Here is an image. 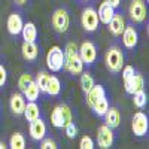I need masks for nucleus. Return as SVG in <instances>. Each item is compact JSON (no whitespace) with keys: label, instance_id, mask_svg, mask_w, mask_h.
Segmentation results:
<instances>
[{"label":"nucleus","instance_id":"f257e3e1","mask_svg":"<svg viewBox=\"0 0 149 149\" xmlns=\"http://www.w3.org/2000/svg\"><path fill=\"white\" fill-rule=\"evenodd\" d=\"M72 74H81L84 72V63L78 54V48L74 43H67L64 49V66Z\"/></svg>","mask_w":149,"mask_h":149},{"label":"nucleus","instance_id":"f03ea898","mask_svg":"<svg viewBox=\"0 0 149 149\" xmlns=\"http://www.w3.org/2000/svg\"><path fill=\"white\" fill-rule=\"evenodd\" d=\"M104 61H106V67L112 73H118L122 70V66H124V54L118 46H112L106 52Z\"/></svg>","mask_w":149,"mask_h":149},{"label":"nucleus","instance_id":"7ed1b4c3","mask_svg":"<svg viewBox=\"0 0 149 149\" xmlns=\"http://www.w3.org/2000/svg\"><path fill=\"white\" fill-rule=\"evenodd\" d=\"M51 122L57 128H64L66 124L72 122V110L67 104H60L54 107L51 113Z\"/></svg>","mask_w":149,"mask_h":149},{"label":"nucleus","instance_id":"20e7f679","mask_svg":"<svg viewBox=\"0 0 149 149\" xmlns=\"http://www.w3.org/2000/svg\"><path fill=\"white\" fill-rule=\"evenodd\" d=\"M46 66L51 72H60L64 66V51L60 46H52L46 54Z\"/></svg>","mask_w":149,"mask_h":149},{"label":"nucleus","instance_id":"39448f33","mask_svg":"<svg viewBox=\"0 0 149 149\" xmlns=\"http://www.w3.org/2000/svg\"><path fill=\"white\" fill-rule=\"evenodd\" d=\"M51 22H52V27L57 33H66L69 30V26H70V17L67 14V10L66 9H57L52 14Z\"/></svg>","mask_w":149,"mask_h":149},{"label":"nucleus","instance_id":"423d86ee","mask_svg":"<svg viewBox=\"0 0 149 149\" xmlns=\"http://www.w3.org/2000/svg\"><path fill=\"white\" fill-rule=\"evenodd\" d=\"M81 22H82V27L86 31H95L98 27V15H97V10L93 8H86L84 9L82 15H81Z\"/></svg>","mask_w":149,"mask_h":149},{"label":"nucleus","instance_id":"0eeeda50","mask_svg":"<svg viewBox=\"0 0 149 149\" xmlns=\"http://www.w3.org/2000/svg\"><path fill=\"white\" fill-rule=\"evenodd\" d=\"M78 54H79V57H81V60H82V63L84 64H93L94 61H95V58H97V49H95V45L93 43V42H84L81 46H79V49H78Z\"/></svg>","mask_w":149,"mask_h":149},{"label":"nucleus","instance_id":"6e6552de","mask_svg":"<svg viewBox=\"0 0 149 149\" xmlns=\"http://www.w3.org/2000/svg\"><path fill=\"white\" fill-rule=\"evenodd\" d=\"M130 18L134 22H143L146 19V2L145 0H133L131 5H130Z\"/></svg>","mask_w":149,"mask_h":149},{"label":"nucleus","instance_id":"1a4fd4ad","mask_svg":"<svg viewBox=\"0 0 149 149\" xmlns=\"http://www.w3.org/2000/svg\"><path fill=\"white\" fill-rule=\"evenodd\" d=\"M133 133L136 136H145L148 133V128H149V119L148 116L143 113V112H137L134 116H133Z\"/></svg>","mask_w":149,"mask_h":149},{"label":"nucleus","instance_id":"9d476101","mask_svg":"<svg viewBox=\"0 0 149 149\" xmlns=\"http://www.w3.org/2000/svg\"><path fill=\"white\" fill-rule=\"evenodd\" d=\"M97 143L102 149H107L113 145V133H112V128L107 127L106 124L102 125L97 131Z\"/></svg>","mask_w":149,"mask_h":149},{"label":"nucleus","instance_id":"9b49d317","mask_svg":"<svg viewBox=\"0 0 149 149\" xmlns=\"http://www.w3.org/2000/svg\"><path fill=\"white\" fill-rule=\"evenodd\" d=\"M107 26V29H109V31L113 34L115 37H118V36H121L122 34V31H124V29H125V18L122 17V14H113V17L110 18V21L106 24Z\"/></svg>","mask_w":149,"mask_h":149},{"label":"nucleus","instance_id":"f8f14e48","mask_svg":"<svg viewBox=\"0 0 149 149\" xmlns=\"http://www.w3.org/2000/svg\"><path fill=\"white\" fill-rule=\"evenodd\" d=\"M121 36H122V43L127 49L136 48V45H137V42H139V34H137V31H136V29L133 26H125V29H124Z\"/></svg>","mask_w":149,"mask_h":149},{"label":"nucleus","instance_id":"ddd939ff","mask_svg":"<svg viewBox=\"0 0 149 149\" xmlns=\"http://www.w3.org/2000/svg\"><path fill=\"white\" fill-rule=\"evenodd\" d=\"M29 131H30V136H31L33 140H42L46 134V125L40 118H37V119L30 122V130Z\"/></svg>","mask_w":149,"mask_h":149},{"label":"nucleus","instance_id":"4468645a","mask_svg":"<svg viewBox=\"0 0 149 149\" xmlns=\"http://www.w3.org/2000/svg\"><path fill=\"white\" fill-rule=\"evenodd\" d=\"M124 85H125V91L128 94H134V93H137L140 90H143V86H145V79L142 74H137V73H134L133 76L124 82Z\"/></svg>","mask_w":149,"mask_h":149},{"label":"nucleus","instance_id":"2eb2a0df","mask_svg":"<svg viewBox=\"0 0 149 149\" xmlns=\"http://www.w3.org/2000/svg\"><path fill=\"white\" fill-rule=\"evenodd\" d=\"M6 26H8V31H9L12 36L19 34L21 30H22V26H24L21 15H18V14H12V15H9Z\"/></svg>","mask_w":149,"mask_h":149},{"label":"nucleus","instance_id":"dca6fc26","mask_svg":"<svg viewBox=\"0 0 149 149\" xmlns=\"http://www.w3.org/2000/svg\"><path fill=\"white\" fill-rule=\"evenodd\" d=\"M9 106H10V110L14 115H22L24 112V107H26V100H24V95L17 93L10 97V102H9Z\"/></svg>","mask_w":149,"mask_h":149},{"label":"nucleus","instance_id":"f3484780","mask_svg":"<svg viewBox=\"0 0 149 149\" xmlns=\"http://www.w3.org/2000/svg\"><path fill=\"white\" fill-rule=\"evenodd\" d=\"M113 14H115V8L110 6L106 0L103 3H100V6H98V12H97L98 21H102L103 24H107L110 21V18L113 17Z\"/></svg>","mask_w":149,"mask_h":149},{"label":"nucleus","instance_id":"a211bd4d","mask_svg":"<svg viewBox=\"0 0 149 149\" xmlns=\"http://www.w3.org/2000/svg\"><path fill=\"white\" fill-rule=\"evenodd\" d=\"M102 97H106V93H104V88L102 85H93V88L86 93V104H88L90 107L94 106V103L98 100V98Z\"/></svg>","mask_w":149,"mask_h":149},{"label":"nucleus","instance_id":"6ab92c4d","mask_svg":"<svg viewBox=\"0 0 149 149\" xmlns=\"http://www.w3.org/2000/svg\"><path fill=\"white\" fill-rule=\"evenodd\" d=\"M104 116V122L106 125L110 127V128H116L121 122V115H119V110L116 107H110L107 109V112L103 115Z\"/></svg>","mask_w":149,"mask_h":149},{"label":"nucleus","instance_id":"aec40b11","mask_svg":"<svg viewBox=\"0 0 149 149\" xmlns=\"http://www.w3.org/2000/svg\"><path fill=\"white\" fill-rule=\"evenodd\" d=\"M21 52H22V57L24 60H29V61H33L37 58V54H39V49H37L36 43L34 42H24L22 46H21Z\"/></svg>","mask_w":149,"mask_h":149},{"label":"nucleus","instance_id":"412c9836","mask_svg":"<svg viewBox=\"0 0 149 149\" xmlns=\"http://www.w3.org/2000/svg\"><path fill=\"white\" fill-rule=\"evenodd\" d=\"M22 115L26 116V119L29 122H31V121H34L37 118H40V109H39V106L36 104V102H29L26 104V107H24Z\"/></svg>","mask_w":149,"mask_h":149},{"label":"nucleus","instance_id":"4be33fe9","mask_svg":"<svg viewBox=\"0 0 149 149\" xmlns=\"http://www.w3.org/2000/svg\"><path fill=\"white\" fill-rule=\"evenodd\" d=\"M21 34L24 37V42H34L36 37H37V29L33 22H27L22 26Z\"/></svg>","mask_w":149,"mask_h":149},{"label":"nucleus","instance_id":"5701e85b","mask_svg":"<svg viewBox=\"0 0 149 149\" xmlns=\"http://www.w3.org/2000/svg\"><path fill=\"white\" fill-rule=\"evenodd\" d=\"M22 94H24V98H27L29 102H36L39 98V86L36 85L34 81H31L26 88L22 90Z\"/></svg>","mask_w":149,"mask_h":149},{"label":"nucleus","instance_id":"b1692460","mask_svg":"<svg viewBox=\"0 0 149 149\" xmlns=\"http://www.w3.org/2000/svg\"><path fill=\"white\" fill-rule=\"evenodd\" d=\"M49 78H51V74H49L48 72H40V73L36 76L34 82H36V85H37V86H39V91H43V93H46V88H48V82H49Z\"/></svg>","mask_w":149,"mask_h":149},{"label":"nucleus","instance_id":"393cba45","mask_svg":"<svg viewBox=\"0 0 149 149\" xmlns=\"http://www.w3.org/2000/svg\"><path fill=\"white\" fill-rule=\"evenodd\" d=\"M91 109L95 112V115L103 116V115L106 113V112H107V109H109V103H107V100H106V97L98 98V100L94 103V106H93Z\"/></svg>","mask_w":149,"mask_h":149},{"label":"nucleus","instance_id":"a878e982","mask_svg":"<svg viewBox=\"0 0 149 149\" xmlns=\"http://www.w3.org/2000/svg\"><path fill=\"white\" fill-rule=\"evenodd\" d=\"M61 91V84H60V79L55 78V76H51L49 78V82H48V88H46V93L49 95H58Z\"/></svg>","mask_w":149,"mask_h":149},{"label":"nucleus","instance_id":"bb28decb","mask_svg":"<svg viewBox=\"0 0 149 149\" xmlns=\"http://www.w3.org/2000/svg\"><path fill=\"white\" fill-rule=\"evenodd\" d=\"M9 146H10L12 149H24V148H26V139H24V136L19 134V133H15V134L10 137Z\"/></svg>","mask_w":149,"mask_h":149},{"label":"nucleus","instance_id":"cd10ccee","mask_svg":"<svg viewBox=\"0 0 149 149\" xmlns=\"http://www.w3.org/2000/svg\"><path fill=\"white\" fill-rule=\"evenodd\" d=\"M134 98H133V103H134V106L136 107H139V109H142V107H145L146 106V102H148V97H146V93L143 91V90H140V91H137V93H134V94H131Z\"/></svg>","mask_w":149,"mask_h":149},{"label":"nucleus","instance_id":"c85d7f7f","mask_svg":"<svg viewBox=\"0 0 149 149\" xmlns=\"http://www.w3.org/2000/svg\"><path fill=\"white\" fill-rule=\"evenodd\" d=\"M93 85H94V79L90 73H82V76H81V86H82V91L86 94L91 88H93Z\"/></svg>","mask_w":149,"mask_h":149},{"label":"nucleus","instance_id":"c756f323","mask_svg":"<svg viewBox=\"0 0 149 149\" xmlns=\"http://www.w3.org/2000/svg\"><path fill=\"white\" fill-rule=\"evenodd\" d=\"M31 81H34L33 78H31V74H29V73H22L21 76H19V79H18V86H19V90L22 91L26 86L31 82Z\"/></svg>","mask_w":149,"mask_h":149},{"label":"nucleus","instance_id":"7c9ffc66","mask_svg":"<svg viewBox=\"0 0 149 149\" xmlns=\"http://www.w3.org/2000/svg\"><path fill=\"white\" fill-rule=\"evenodd\" d=\"M64 130H66V134H67L69 139H74V137L78 136V128H76V125H74L73 122L66 124V125H64Z\"/></svg>","mask_w":149,"mask_h":149},{"label":"nucleus","instance_id":"2f4dec72","mask_svg":"<svg viewBox=\"0 0 149 149\" xmlns=\"http://www.w3.org/2000/svg\"><path fill=\"white\" fill-rule=\"evenodd\" d=\"M79 148L81 149H93L94 148V142L90 136H84L81 139V143H79Z\"/></svg>","mask_w":149,"mask_h":149},{"label":"nucleus","instance_id":"473e14b6","mask_svg":"<svg viewBox=\"0 0 149 149\" xmlns=\"http://www.w3.org/2000/svg\"><path fill=\"white\" fill-rule=\"evenodd\" d=\"M134 73L136 72H134V67L133 66H125V67H124V70H122V79H124V82L128 81Z\"/></svg>","mask_w":149,"mask_h":149},{"label":"nucleus","instance_id":"72a5a7b5","mask_svg":"<svg viewBox=\"0 0 149 149\" xmlns=\"http://www.w3.org/2000/svg\"><path fill=\"white\" fill-rule=\"evenodd\" d=\"M42 149H57V143L51 139H42V145H40Z\"/></svg>","mask_w":149,"mask_h":149},{"label":"nucleus","instance_id":"f704fd0d","mask_svg":"<svg viewBox=\"0 0 149 149\" xmlns=\"http://www.w3.org/2000/svg\"><path fill=\"white\" fill-rule=\"evenodd\" d=\"M6 78H8V74H6V69L0 64V86H3L6 84Z\"/></svg>","mask_w":149,"mask_h":149},{"label":"nucleus","instance_id":"c9c22d12","mask_svg":"<svg viewBox=\"0 0 149 149\" xmlns=\"http://www.w3.org/2000/svg\"><path fill=\"white\" fill-rule=\"evenodd\" d=\"M106 2L110 5V6H113V8H118L121 5V0H106Z\"/></svg>","mask_w":149,"mask_h":149},{"label":"nucleus","instance_id":"e433bc0d","mask_svg":"<svg viewBox=\"0 0 149 149\" xmlns=\"http://www.w3.org/2000/svg\"><path fill=\"white\" fill-rule=\"evenodd\" d=\"M14 2H15L17 5H26V3H27V0H14Z\"/></svg>","mask_w":149,"mask_h":149},{"label":"nucleus","instance_id":"4c0bfd02","mask_svg":"<svg viewBox=\"0 0 149 149\" xmlns=\"http://www.w3.org/2000/svg\"><path fill=\"white\" fill-rule=\"evenodd\" d=\"M5 148H6V145L3 142H0V149H5Z\"/></svg>","mask_w":149,"mask_h":149},{"label":"nucleus","instance_id":"58836bf2","mask_svg":"<svg viewBox=\"0 0 149 149\" xmlns=\"http://www.w3.org/2000/svg\"><path fill=\"white\" fill-rule=\"evenodd\" d=\"M84 2H90V0H84Z\"/></svg>","mask_w":149,"mask_h":149}]
</instances>
